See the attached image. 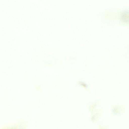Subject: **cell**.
<instances>
[{
	"instance_id": "obj_1",
	"label": "cell",
	"mask_w": 129,
	"mask_h": 129,
	"mask_svg": "<svg viewBox=\"0 0 129 129\" xmlns=\"http://www.w3.org/2000/svg\"><path fill=\"white\" fill-rule=\"evenodd\" d=\"M121 18L125 22H129V10L124 11L121 13Z\"/></svg>"
}]
</instances>
